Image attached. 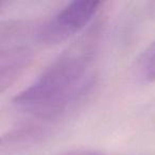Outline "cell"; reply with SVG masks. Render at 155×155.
<instances>
[{
	"label": "cell",
	"instance_id": "cell-6",
	"mask_svg": "<svg viewBox=\"0 0 155 155\" xmlns=\"http://www.w3.org/2000/svg\"><path fill=\"white\" fill-rule=\"evenodd\" d=\"M62 155H105L99 151L91 150V149H75L68 152L64 153Z\"/></svg>",
	"mask_w": 155,
	"mask_h": 155
},
{
	"label": "cell",
	"instance_id": "cell-4",
	"mask_svg": "<svg viewBox=\"0 0 155 155\" xmlns=\"http://www.w3.org/2000/svg\"><path fill=\"white\" fill-rule=\"evenodd\" d=\"M48 123L35 120L16 127L1 138V155L11 154L43 141L50 133Z\"/></svg>",
	"mask_w": 155,
	"mask_h": 155
},
{
	"label": "cell",
	"instance_id": "cell-3",
	"mask_svg": "<svg viewBox=\"0 0 155 155\" xmlns=\"http://www.w3.org/2000/svg\"><path fill=\"white\" fill-rule=\"evenodd\" d=\"M103 3L78 0L66 5L35 30V39L44 45H56L85 29L98 15Z\"/></svg>",
	"mask_w": 155,
	"mask_h": 155
},
{
	"label": "cell",
	"instance_id": "cell-5",
	"mask_svg": "<svg viewBox=\"0 0 155 155\" xmlns=\"http://www.w3.org/2000/svg\"><path fill=\"white\" fill-rule=\"evenodd\" d=\"M134 73L140 82L155 83V41H153L137 58Z\"/></svg>",
	"mask_w": 155,
	"mask_h": 155
},
{
	"label": "cell",
	"instance_id": "cell-1",
	"mask_svg": "<svg viewBox=\"0 0 155 155\" xmlns=\"http://www.w3.org/2000/svg\"><path fill=\"white\" fill-rule=\"evenodd\" d=\"M99 25H94L69 49L13 98L16 107L51 125L80 103L93 89L91 64L97 52Z\"/></svg>",
	"mask_w": 155,
	"mask_h": 155
},
{
	"label": "cell",
	"instance_id": "cell-2",
	"mask_svg": "<svg viewBox=\"0 0 155 155\" xmlns=\"http://www.w3.org/2000/svg\"><path fill=\"white\" fill-rule=\"evenodd\" d=\"M30 26L5 21L0 26V91L16 82L33 60V49L27 37L33 34Z\"/></svg>",
	"mask_w": 155,
	"mask_h": 155
}]
</instances>
